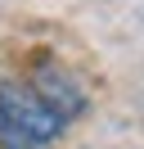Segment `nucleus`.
I'll use <instances>...</instances> for the list:
<instances>
[{
    "label": "nucleus",
    "instance_id": "1",
    "mask_svg": "<svg viewBox=\"0 0 144 149\" xmlns=\"http://www.w3.org/2000/svg\"><path fill=\"white\" fill-rule=\"evenodd\" d=\"M81 95L63 81H5L0 86V145L41 149L68 127Z\"/></svg>",
    "mask_w": 144,
    "mask_h": 149
}]
</instances>
